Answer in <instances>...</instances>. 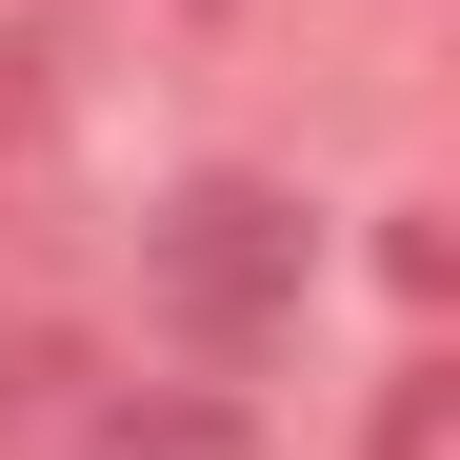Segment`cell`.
<instances>
[{
	"label": "cell",
	"mask_w": 460,
	"mask_h": 460,
	"mask_svg": "<svg viewBox=\"0 0 460 460\" xmlns=\"http://www.w3.org/2000/svg\"><path fill=\"white\" fill-rule=\"evenodd\" d=\"M60 460H261V420H241V401H200V380H140V401H101Z\"/></svg>",
	"instance_id": "cell-2"
},
{
	"label": "cell",
	"mask_w": 460,
	"mask_h": 460,
	"mask_svg": "<svg viewBox=\"0 0 460 460\" xmlns=\"http://www.w3.org/2000/svg\"><path fill=\"white\" fill-rule=\"evenodd\" d=\"M380 460H460V360H401V380H380Z\"/></svg>",
	"instance_id": "cell-3"
},
{
	"label": "cell",
	"mask_w": 460,
	"mask_h": 460,
	"mask_svg": "<svg viewBox=\"0 0 460 460\" xmlns=\"http://www.w3.org/2000/svg\"><path fill=\"white\" fill-rule=\"evenodd\" d=\"M140 300H161L200 360H261V341H300V300H321V220L220 161V181H181L140 220Z\"/></svg>",
	"instance_id": "cell-1"
}]
</instances>
